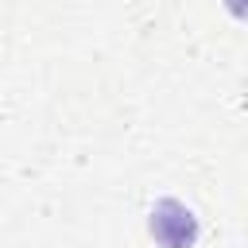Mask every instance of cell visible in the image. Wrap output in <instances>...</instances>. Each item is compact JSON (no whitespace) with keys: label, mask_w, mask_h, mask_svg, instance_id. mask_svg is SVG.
<instances>
[{"label":"cell","mask_w":248,"mask_h":248,"mask_svg":"<svg viewBox=\"0 0 248 248\" xmlns=\"http://www.w3.org/2000/svg\"><path fill=\"white\" fill-rule=\"evenodd\" d=\"M151 236L163 248H190L198 240V221L178 198H163L151 205Z\"/></svg>","instance_id":"cell-1"},{"label":"cell","mask_w":248,"mask_h":248,"mask_svg":"<svg viewBox=\"0 0 248 248\" xmlns=\"http://www.w3.org/2000/svg\"><path fill=\"white\" fill-rule=\"evenodd\" d=\"M225 4H229V12H232V16L248 19V0H225Z\"/></svg>","instance_id":"cell-2"}]
</instances>
